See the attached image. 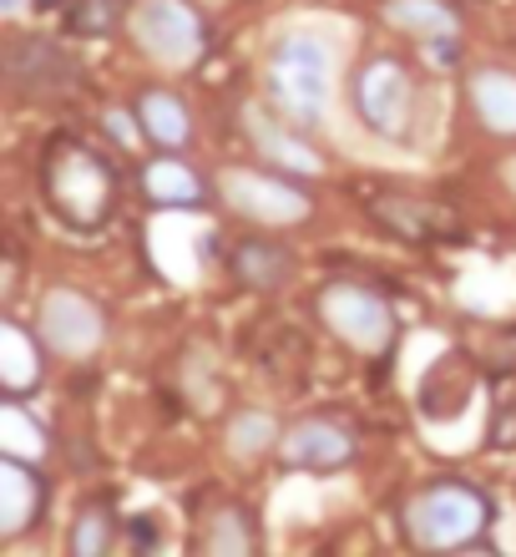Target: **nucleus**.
Returning <instances> with one entry per match:
<instances>
[{
	"mask_svg": "<svg viewBox=\"0 0 516 557\" xmlns=\"http://www.w3.org/2000/svg\"><path fill=\"white\" fill-rule=\"evenodd\" d=\"M268 102L279 107V117L299 133H314L325 122L329 82H335V51L314 30H289L268 51Z\"/></svg>",
	"mask_w": 516,
	"mask_h": 557,
	"instance_id": "obj_1",
	"label": "nucleus"
},
{
	"mask_svg": "<svg viewBox=\"0 0 516 557\" xmlns=\"http://www.w3.org/2000/svg\"><path fill=\"white\" fill-rule=\"evenodd\" d=\"M41 193L72 228H97L112 208V168L76 137H51L41 152Z\"/></svg>",
	"mask_w": 516,
	"mask_h": 557,
	"instance_id": "obj_2",
	"label": "nucleus"
},
{
	"mask_svg": "<svg viewBox=\"0 0 516 557\" xmlns=\"http://www.w3.org/2000/svg\"><path fill=\"white\" fill-rule=\"evenodd\" d=\"M491 528V497L471 482H430L400 507V532L426 553L471 547Z\"/></svg>",
	"mask_w": 516,
	"mask_h": 557,
	"instance_id": "obj_3",
	"label": "nucleus"
},
{
	"mask_svg": "<svg viewBox=\"0 0 516 557\" xmlns=\"http://www.w3.org/2000/svg\"><path fill=\"white\" fill-rule=\"evenodd\" d=\"M127 30L158 66H173V72L192 66L207 51V26L188 0H137Z\"/></svg>",
	"mask_w": 516,
	"mask_h": 557,
	"instance_id": "obj_4",
	"label": "nucleus"
},
{
	"mask_svg": "<svg viewBox=\"0 0 516 557\" xmlns=\"http://www.w3.org/2000/svg\"><path fill=\"white\" fill-rule=\"evenodd\" d=\"M354 117L375 137H405L415 122V82L411 66L395 57H369L354 72Z\"/></svg>",
	"mask_w": 516,
	"mask_h": 557,
	"instance_id": "obj_5",
	"label": "nucleus"
},
{
	"mask_svg": "<svg viewBox=\"0 0 516 557\" xmlns=\"http://www.w3.org/2000/svg\"><path fill=\"white\" fill-rule=\"evenodd\" d=\"M319 314H325L329 330L360 355H380V350H390V339H395V314H390V305H385L369 284H354V278H335V284L319 289Z\"/></svg>",
	"mask_w": 516,
	"mask_h": 557,
	"instance_id": "obj_6",
	"label": "nucleus"
},
{
	"mask_svg": "<svg viewBox=\"0 0 516 557\" xmlns=\"http://www.w3.org/2000/svg\"><path fill=\"white\" fill-rule=\"evenodd\" d=\"M218 188H223V198H228L234 213H243V219H253V223H268V228L310 219V193L289 188L284 177L253 173V168H228Z\"/></svg>",
	"mask_w": 516,
	"mask_h": 557,
	"instance_id": "obj_7",
	"label": "nucleus"
},
{
	"mask_svg": "<svg viewBox=\"0 0 516 557\" xmlns=\"http://www.w3.org/2000/svg\"><path fill=\"white\" fill-rule=\"evenodd\" d=\"M102 335H106V320L87 294L51 289L41 299V345L46 350L66 355V360H81V355H91L102 345Z\"/></svg>",
	"mask_w": 516,
	"mask_h": 557,
	"instance_id": "obj_8",
	"label": "nucleus"
},
{
	"mask_svg": "<svg viewBox=\"0 0 516 557\" xmlns=\"http://www.w3.org/2000/svg\"><path fill=\"white\" fill-rule=\"evenodd\" d=\"M5 76H11V87L26 91V97H61V91L76 87L81 66H76L56 41L21 36V41H11V51H5Z\"/></svg>",
	"mask_w": 516,
	"mask_h": 557,
	"instance_id": "obj_9",
	"label": "nucleus"
},
{
	"mask_svg": "<svg viewBox=\"0 0 516 557\" xmlns=\"http://www.w3.org/2000/svg\"><path fill=\"white\" fill-rule=\"evenodd\" d=\"M369 213L390 228V234L411 238V244H436V238H461L456 213L436 198H415V193H375Z\"/></svg>",
	"mask_w": 516,
	"mask_h": 557,
	"instance_id": "obj_10",
	"label": "nucleus"
},
{
	"mask_svg": "<svg viewBox=\"0 0 516 557\" xmlns=\"http://www.w3.org/2000/svg\"><path fill=\"white\" fill-rule=\"evenodd\" d=\"M279 456L289 461V467H304V471H335L354 456V436L344 431V425L314 416V421H299V425L284 431Z\"/></svg>",
	"mask_w": 516,
	"mask_h": 557,
	"instance_id": "obj_11",
	"label": "nucleus"
},
{
	"mask_svg": "<svg viewBox=\"0 0 516 557\" xmlns=\"http://www.w3.org/2000/svg\"><path fill=\"white\" fill-rule=\"evenodd\" d=\"M46 486L30 467H21L15 456L0 461V537H21V532L41 517Z\"/></svg>",
	"mask_w": 516,
	"mask_h": 557,
	"instance_id": "obj_12",
	"label": "nucleus"
},
{
	"mask_svg": "<svg viewBox=\"0 0 516 557\" xmlns=\"http://www.w3.org/2000/svg\"><path fill=\"white\" fill-rule=\"evenodd\" d=\"M133 112H137V122H142V137H148V143H158L163 152H177V147H188L192 117H188V107L177 102L173 91H163V87L142 91Z\"/></svg>",
	"mask_w": 516,
	"mask_h": 557,
	"instance_id": "obj_13",
	"label": "nucleus"
},
{
	"mask_svg": "<svg viewBox=\"0 0 516 557\" xmlns=\"http://www.w3.org/2000/svg\"><path fill=\"white\" fill-rule=\"evenodd\" d=\"M234 274L249 289H284L294 278V253L274 238H243L234 249Z\"/></svg>",
	"mask_w": 516,
	"mask_h": 557,
	"instance_id": "obj_14",
	"label": "nucleus"
},
{
	"mask_svg": "<svg viewBox=\"0 0 516 557\" xmlns=\"http://www.w3.org/2000/svg\"><path fill=\"white\" fill-rule=\"evenodd\" d=\"M385 21L420 41H456L461 15L445 0H385Z\"/></svg>",
	"mask_w": 516,
	"mask_h": 557,
	"instance_id": "obj_15",
	"label": "nucleus"
},
{
	"mask_svg": "<svg viewBox=\"0 0 516 557\" xmlns=\"http://www.w3.org/2000/svg\"><path fill=\"white\" fill-rule=\"evenodd\" d=\"M471 107L487 133L516 137V76L512 72H476L471 76Z\"/></svg>",
	"mask_w": 516,
	"mask_h": 557,
	"instance_id": "obj_16",
	"label": "nucleus"
},
{
	"mask_svg": "<svg viewBox=\"0 0 516 557\" xmlns=\"http://www.w3.org/2000/svg\"><path fill=\"white\" fill-rule=\"evenodd\" d=\"M0 385H5V396H26L30 385L41 381V345H36V339L26 335V330H21V324L15 320H5L0 324Z\"/></svg>",
	"mask_w": 516,
	"mask_h": 557,
	"instance_id": "obj_17",
	"label": "nucleus"
},
{
	"mask_svg": "<svg viewBox=\"0 0 516 557\" xmlns=\"http://www.w3.org/2000/svg\"><path fill=\"white\" fill-rule=\"evenodd\" d=\"M142 188H148L152 203H163V208H192V203H203V183H198V173H192V168H183L177 158L148 162Z\"/></svg>",
	"mask_w": 516,
	"mask_h": 557,
	"instance_id": "obj_18",
	"label": "nucleus"
},
{
	"mask_svg": "<svg viewBox=\"0 0 516 557\" xmlns=\"http://www.w3.org/2000/svg\"><path fill=\"white\" fill-rule=\"evenodd\" d=\"M259 547V532H253V512L249 507H223L213 512L203 532V553H218V557H243Z\"/></svg>",
	"mask_w": 516,
	"mask_h": 557,
	"instance_id": "obj_19",
	"label": "nucleus"
},
{
	"mask_svg": "<svg viewBox=\"0 0 516 557\" xmlns=\"http://www.w3.org/2000/svg\"><path fill=\"white\" fill-rule=\"evenodd\" d=\"M127 15H133L127 0H72L66 5V30L81 36V41H102V36H117Z\"/></svg>",
	"mask_w": 516,
	"mask_h": 557,
	"instance_id": "obj_20",
	"label": "nucleus"
},
{
	"mask_svg": "<svg viewBox=\"0 0 516 557\" xmlns=\"http://www.w3.org/2000/svg\"><path fill=\"white\" fill-rule=\"evenodd\" d=\"M279 441H284L279 421H274V416H264V411H243V416H234V425H228V451L243 456V461L274 451Z\"/></svg>",
	"mask_w": 516,
	"mask_h": 557,
	"instance_id": "obj_21",
	"label": "nucleus"
},
{
	"mask_svg": "<svg viewBox=\"0 0 516 557\" xmlns=\"http://www.w3.org/2000/svg\"><path fill=\"white\" fill-rule=\"evenodd\" d=\"M112 537H117V522H112V512H106L102 502H97V507H87V512L76 517L72 553L76 557H102L106 547H112Z\"/></svg>",
	"mask_w": 516,
	"mask_h": 557,
	"instance_id": "obj_22",
	"label": "nucleus"
},
{
	"mask_svg": "<svg viewBox=\"0 0 516 557\" xmlns=\"http://www.w3.org/2000/svg\"><path fill=\"white\" fill-rule=\"evenodd\" d=\"M133 117H137V112H133ZM133 117H127L122 107H112V112H106V127H112V137H117L122 147H133L137 133H142V122H133Z\"/></svg>",
	"mask_w": 516,
	"mask_h": 557,
	"instance_id": "obj_23",
	"label": "nucleus"
},
{
	"mask_svg": "<svg viewBox=\"0 0 516 557\" xmlns=\"http://www.w3.org/2000/svg\"><path fill=\"white\" fill-rule=\"evenodd\" d=\"M26 5H36V0H0V15H11V21H15Z\"/></svg>",
	"mask_w": 516,
	"mask_h": 557,
	"instance_id": "obj_24",
	"label": "nucleus"
},
{
	"mask_svg": "<svg viewBox=\"0 0 516 557\" xmlns=\"http://www.w3.org/2000/svg\"><path fill=\"white\" fill-rule=\"evenodd\" d=\"M133 537H137V543H142V547L152 543V528H148V517H137V522H133Z\"/></svg>",
	"mask_w": 516,
	"mask_h": 557,
	"instance_id": "obj_25",
	"label": "nucleus"
},
{
	"mask_svg": "<svg viewBox=\"0 0 516 557\" xmlns=\"http://www.w3.org/2000/svg\"><path fill=\"white\" fill-rule=\"evenodd\" d=\"M36 5H56V0H36Z\"/></svg>",
	"mask_w": 516,
	"mask_h": 557,
	"instance_id": "obj_26",
	"label": "nucleus"
}]
</instances>
